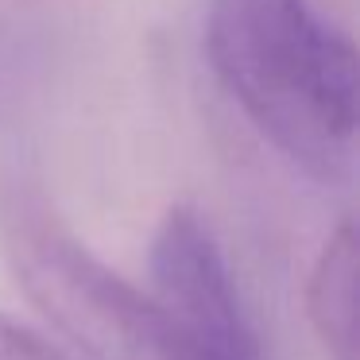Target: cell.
Instances as JSON below:
<instances>
[{
  "mask_svg": "<svg viewBox=\"0 0 360 360\" xmlns=\"http://www.w3.org/2000/svg\"><path fill=\"white\" fill-rule=\"evenodd\" d=\"M356 229L352 221H341L321 244L306 287L310 326L329 360H356Z\"/></svg>",
  "mask_w": 360,
  "mask_h": 360,
  "instance_id": "277c9868",
  "label": "cell"
},
{
  "mask_svg": "<svg viewBox=\"0 0 360 360\" xmlns=\"http://www.w3.org/2000/svg\"><path fill=\"white\" fill-rule=\"evenodd\" d=\"M151 298L217 360H259V341L213 229L194 205L167 210L151 240Z\"/></svg>",
  "mask_w": 360,
  "mask_h": 360,
  "instance_id": "3957f363",
  "label": "cell"
},
{
  "mask_svg": "<svg viewBox=\"0 0 360 360\" xmlns=\"http://www.w3.org/2000/svg\"><path fill=\"white\" fill-rule=\"evenodd\" d=\"M0 360H70V356L63 349H55L43 333L27 329L24 321L0 314Z\"/></svg>",
  "mask_w": 360,
  "mask_h": 360,
  "instance_id": "5b68a950",
  "label": "cell"
},
{
  "mask_svg": "<svg viewBox=\"0 0 360 360\" xmlns=\"http://www.w3.org/2000/svg\"><path fill=\"white\" fill-rule=\"evenodd\" d=\"M0 229L24 295L89 360H217L151 290L101 264L32 182H16L4 194Z\"/></svg>",
  "mask_w": 360,
  "mask_h": 360,
  "instance_id": "7a4b0ae2",
  "label": "cell"
},
{
  "mask_svg": "<svg viewBox=\"0 0 360 360\" xmlns=\"http://www.w3.org/2000/svg\"><path fill=\"white\" fill-rule=\"evenodd\" d=\"M205 55L221 89L287 163L349 182L356 163V51L310 0H210Z\"/></svg>",
  "mask_w": 360,
  "mask_h": 360,
  "instance_id": "6da1fadb",
  "label": "cell"
}]
</instances>
